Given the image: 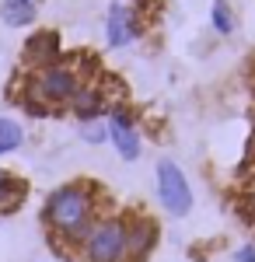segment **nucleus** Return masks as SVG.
I'll list each match as a JSON object with an SVG mask.
<instances>
[{
  "mask_svg": "<svg viewBox=\"0 0 255 262\" xmlns=\"http://www.w3.org/2000/svg\"><path fill=\"white\" fill-rule=\"evenodd\" d=\"M98 185L95 182H67L46 196L42 206V224L49 227V242L56 248H74L88 238V231L98 221Z\"/></svg>",
  "mask_w": 255,
  "mask_h": 262,
  "instance_id": "obj_1",
  "label": "nucleus"
},
{
  "mask_svg": "<svg viewBox=\"0 0 255 262\" xmlns=\"http://www.w3.org/2000/svg\"><path fill=\"white\" fill-rule=\"evenodd\" d=\"M80 84H84V74H80L74 63L59 60L53 67H42V70H32L28 74L25 95L18 98V105L28 108L32 116H49V112L70 105V98L77 95Z\"/></svg>",
  "mask_w": 255,
  "mask_h": 262,
  "instance_id": "obj_2",
  "label": "nucleus"
},
{
  "mask_svg": "<svg viewBox=\"0 0 255 262\" xmlns=\"http://www.w3.org/2000/svg\"><path fill=\"white\" fill-rule=\"evenodd\" d=\"M77 255L84 262H126V217L101 213L88 238L80 242Z\"/></svg>",
  "mask_w": 255,
  "mask_h": 262,
  "instance_id": "obj_3",
  "label": "nucleus"
},
{
  "mask_svg": "<svg viewBox=\"0 0 255 262\" xmlns=\"http://www.w3.org/2000/svg\"><path fill=\"white\" fill-rule=\"evenodd\" d=\"M157 200L168 213L175 217H185L193 210V189H189V179L185 171L178 168L175 161H157Z\"/></svg>",
  "mask_w": 255,
  "mask_h": 262,
  "instance_id": "obj_4",
  "label": "nucleus"
},
{
  "mask_svg": "<svg viewBox=\"0 0 255 262\" xmlns=\"http://www.w3.org/2000/svg\"><path fill=\"white\" fill-rule=\"evenodd\" d=\"M105 122H109V140L116 143L119 158L122 161H137L140 150H143V140H140V129H137V116L126 105H112Z\"/></svg>",
  "mask_w": 255,
  "mask_h": 262,
  "instance_id": "obj_5",
  "label": "nucleus"
},
{
  "mask_svg": "<svg viewBox=\"0 0 255 262\" xmlns=\"http://www.w3.org/2000/svg\"><path fill=\"white\" fill-rule=\"evenodd\" d=\"M157 221L147 213H130L126 217V262H143L157 245Z\"/></svg>",
  "mask_w": 255,
  "mask_h": 262,
  "instance_id": "obj_6",
  "label": "nucleus"
},
{
  "mask_svg": "<svg viewBox=\"0 0 255 262\" xmlns=\"http://www.w3.org/2000/svg\"><path fill=\"white\" fill-rule=\"evenodd\" d=\"M140 35V25H137V14L126 7V4H112L109 7V18H105V42L112 49H122Z\"/></svg>",
  "mask_w": 255,
  "mask_h": 262,
  "instance_id": "obj_7",
  "label": "nucleus"
},
{
  "mask_svg": "<svg viewBox=\"0 0 255 262\" xmlns=\"http://www.w3.org/2000/svg\"><path fill=\"white\" fill-rule=\"evenodd\" d=\"M21 60H25L28 70H42V67L59 63V35H56V32H35L32 39L25 42Z\"/></svg>",
  "mask_w": 255,
  "mask_h": 262,
  "instance_id": "obj_8",
  "label": "nucleus"
},
{
  "mask_svg": "<svg viewBox=\"0 0 255 262\" xmlns=\"http://www.w3.org/2000/svg\"><path fill=\"white\" fill-rule=\"evenodd\" d=\"M74 116H77L80 122H91V119H101L105 112H109V95H105V88H98V84H80L77 95L70 98V105H67Z\"/></svg>",
  "mask_w": 255,
  "mask_h": 262,
  "instance_id": "obj_9",
  "label": "nucleus"
},
{
  "mask_svg": "<svg viewBox=\"0 0 255 262\" xmlns=\"http://www.w3.org/2000/svg\"><path fill=\"white\" fill-rule=\"evenodd\" d=\"M25 196H28V185L18 175H11V171L0 168V213H14Z\"/></svg>",
  "mask_w": 255,
  "mask_h": 262,
  "instance_id": "obj_10",
  "label": "nucleus"
},
{
  "mask_svg": "<svg viewBox=\"0 0 255 262\" xmlns=\"http://www.w3.org/2000/svg\"><path fill=\"white\" fill-rule=\"evenodd\" d=\"M35 7L39 4H32V0H4V25H11V28L32 25L35 21Z\"/></svg>",
  "mask_w": 255,
  "mask_h": 262,
  "instance_id": "obj_11",
  "label": "nucleus"
},
{
  "mask_svg": "<svg viewBox=\"0 0 255 262\" xmlns=\"http://www.w3.org/2000/svg\"><path fill=\"white\" fill-rule=\"evenodd\" d=\"M21 143H25V129H21V122L0 116V158H4V154H14Z\"/></svg>",
  "mask_w": 255,
  "mask_h": 262,
  "instance_id": "obj_12",
  "label": "nucleus"
},
{
  "mask_svg": "<svg viewBox=\"0 0 255 262\" xmlns=\"http://www.w3.org/2000/svg\"><path fill=\"white\" fill-rule=\"evenodd\" d=\"M210 21H214V28L220 32V35H231V32H235V14H231L227 0H214V11H210Z\"/></svg>",
  "mask_w": 255,
  "mask_h": 262,
  "instance_id": "obj_13",
  "label": "nucleus"
},
{
  "mask_svg": "<svg viewBox=\"0 0 255 262\" xmlns=\"http://www.w3.org/2000/svg\"><path fill=\"white\" fill-rule=\"evenodd\" d=\"M80 137H84L88 143H95V147H98V143H105V140H109V122H105V119L80 122Z\"/></svg>",
  "mask_w": 255,
  "mask_h": 262,
  "instance_id": "obj_14",
  "label": "nucleus"
},
{
  "mask_svg": "<svg viewBox=\"0 0 255 262\" xmlns=\"http://www.w3.org/2000/svg\"><path fill=\"white\" fill-rule=\"evenodd\" d=\"M235 262H255V245H241L235 252Z\"/></svg>",
  "mask_w": 255,
  "mask_h": 262,
  "instance_id": "obj_15",
  "label": "nucleus"
},
{
  "mask_svg": "<svg viewBox=\"0 0 255 262\" xmlns=\"http://www.w3.org/2000/svg\"><path fill=\"white\" fill-rule=\"evenodd\" d=\"M252 189H255V164H252Z\"/></svg>",
  "mask_w": 255,
  "mask_h": 262,
  "instance_id": "obj_16",
  "label": "nucleus"
},
{
  "mask_svg": "<svg viewBox=\"0 0 255 262\" xmlns=\"http://www.w3.org/2000/svg\"><path fill=\"white\" fill-rule=\"evenodd\" d=\"M32 4H39V0H32Z\"/></svg>",
  "mask_w": 255,
  "mask_h": 262,
  "instance_id": "obj_17",
  "label": "nucleus"
}]
</instances>
